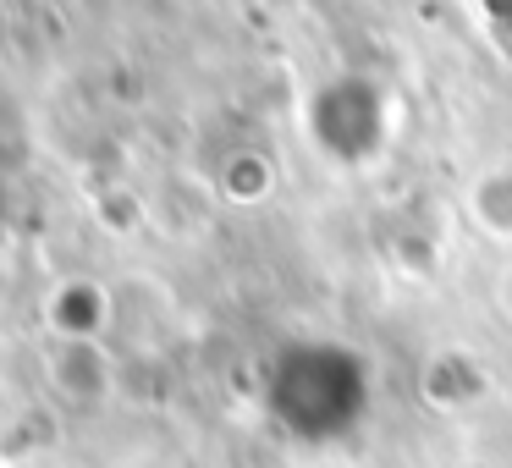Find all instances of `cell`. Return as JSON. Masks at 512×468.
<instances>
[{
    "label": "cell",
    "mask_w": 512,
    "mask_h": 468,
    "mask_svg": "<svg viewBox=\"0 0 512 468\" xmlns=\"http://www.w3.org/2000/svg\"><path fill=\"white\" fill-rule=\"evenodd\" d=\"M39 375H45V391L56 402L94 413L122 391V358H116L111 336H45Z\"/></svg>",
    "instance_id": "6da1fadb"
},
{
    "label": "cell",
    "mask_w": 512,
    "mask_h": 468,
    "mask_svg": "<svg viewBox=\"0 0 512 468\" xmlns=\"http://www.w3.org/2000/svg\"><path fill=\"white\" fill-rule=\"evenodd\" d=\"M419 391H424V402L441 408V413H474L479 402L496 391V375H490V364L479 353H468V347H441V353L424 358Z\"/></svg>",
    "instance_id": "7a4b0ae2"
},
{
    "label": "cell",
    "mask_w": 512,
    "mask_h": 468,
    "mask_svg": "<svg viewBox=\"0 0 512 468\" xmlns=\"http://www.w3.org/2000/svg\"><path fill=\"white\" fill-rule=\"evenodd\" d=\"M116 325V292L89 276H67L50 287L45 303V336H111Z\"/></svg>",
    "instance_id": "3957f363"
},
{
    "label": "cell",
    "mask_w": 512,
    "mask_h": 468,
    "mask_svg": "<svg viewBox=\"0 0 512 468\" xmlns=\"http://www.w3.org/2000/svg\"><path fill=\"white\" fill-rule=\"evenodd\" d=\"M463 210H468V221H474V232L485 237V243L512 248V160H496V166H485L468 182Z\"/></svg>",
    "instance_id": "277c9868"
},
{
    "label": "cell",
    "mask_w": 512,
    "mask_h": 468,
    "mask_svg": "<svg viewBox=\"0 0 512 468\" xmlns=\"http://www.w3.org/2000/svg\"><path fill=\"white\" fill-rule=\"evenodd\" d=\"M490 303H496V314L507 320V331H512V254L501 259L496 281H490Z\"/></svg>",
    "instance_id": "5b68a950"
}]
</instances>
